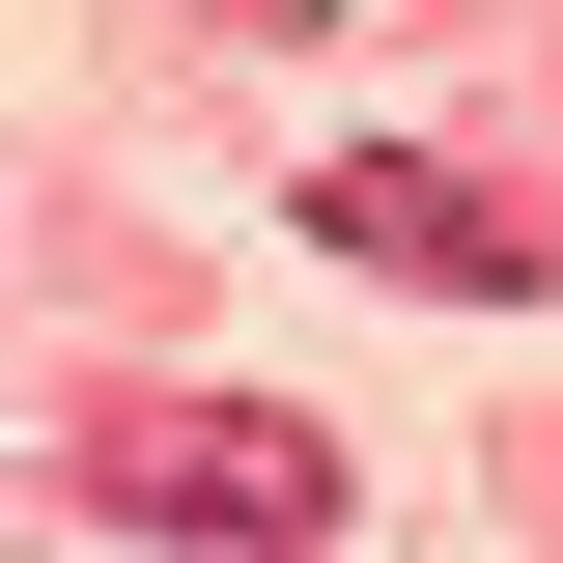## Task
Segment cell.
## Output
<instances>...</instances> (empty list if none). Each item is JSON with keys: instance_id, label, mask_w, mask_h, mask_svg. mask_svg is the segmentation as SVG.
Here are the masks:
<instances>
[{"instance_id": "6da1fadb", "label": "cell", "mask_w": 563, "mask_h": 563, "mask_svg": "<svg viewBox=\"0 0 563 563\" xmlns=\"http://www.w3.org/2000/svg\"><path fill=\"white\" fill-rule=\"evenodd\" d=\"M57 507L113 563H310L339 536V422H282V395H141L57 451Z\"/></svg>"}, {"instance_id": "7a4b0ae2", "label": "cell", "mask_w": 563, "mask_h": 563, "mask_svg": "<svg viewBox=\"0 0 563 563\" xmlns=\"http://www.w3.org/2000/svg\"><path fill=\"white\" fill-rule=\"evenodd\" d=\"M282 225H310L339 282H422V310H536V282H563V254H536V198H507V169H451V141H339Z\"/></svg>"}, {"instance_id": "3957f363", "label": "cell", "mask_w": 563, "mask_h": 563, "mask_svg": "<svg viewBox=\"0 0 563 563\" xmlns=\"http://www.w3.org/2000/svg\"><path fill=\"white\" fill-rule=\"evenodd\" d=\"M198 29H225V57H310V29H339V0H198Z\"/></svg>"}]
</instances>
